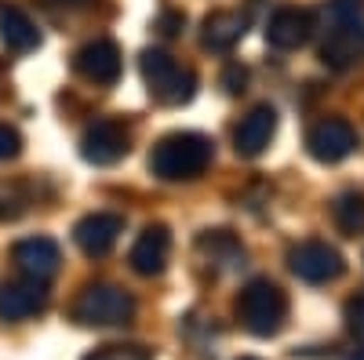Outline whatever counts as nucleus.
<instances>
[{"instance_id": "f257e3e1", "label": "nucleus", "mask_w": 364, "mask_h": 360, "mask_svg": "<svg viewBox=\"0 0 364 360\" xmlns=\"http://www.w3.org/2000/svg\"><path fill=\"white\" fill-rule=\"evenodd\" d=\"M211 160H215V142L200 131H171L157 138V146L149 149V171L161 182H190L200 178Z\"/></svg>"}, {"instance_id": "f03ea898", "label": "nucleus", "mask_w": 364, "mask_h": 360, "mask_svg": "<svg viewBox=\"0 0 364 360\" xmlns=\"http://www.w3.org/2000/svg\"><path fill=\"white\" fill-rule=\"evenodd\" d=\"M328 29L321 40V62L328 70H353L364 62V18L357 0H331L324 8Z\"/></svg>"}, {"instance_id": "7ed1b4c3", "label": "nucleus", "mask_w": 364, "mask_h": 360, "mask_svg": "<svg viewBox=\"0 0 364 360\" xmlns=\"http://www.w3.org/2000/svg\"><path fill=\"white\" fill-rule=\"evenodd\" d=\"M139 73H142V84L149 99L157 106H186L193 95H197V73L190 66H182L175 55L161 51V48H146L139 55Z\"/></svg>"}, {"instance_id": "20e7f679", "label": "nucleus", "mask_w": 364, "mask_h": 360, "mask_svg": "<svg viewBox=\"0 0 364 360\" xmlns=\"http://www.w3.org/2000/svg\"><path fill=\"white\" fill-rule=\"evenodd\" d=\"M237 320L248 335L255 339H273L288 320V295L281 291V284H273L266 277L248 280L237 295Z\"/></svg>"}, {"instance_id": "39448f33", "label": "nucleus", "mask_w": 364, "mask_h": 360, "mask_svg": "<svg viewBox=\"0 0 364 360\" xmlns=\"http://www.w3.org/2000/svg\"><path fill=\"white\" fill-rule=\"evenodd\" d=\"M132 317H135L132 291L109 280L84 284L73 302V320L84 327H120V324H132Z\"/></svg>"}, {"instance_id": "423d86ee", "label": "nucleus", "mask_w": 364, "mask_h": 360, "mask_svg": "<svg viewBox=\"0 0 364 360\" xmlns=\"http://www.w3.org/2000/svg\"><path fill=\"white\" fill-rule=\"evenodd\" d=\"M288 269L306 280V284H331L339 280L346 273V258L336 244H328V240H299V244H291L288 251Z\"/></svg>"}, {"instance_id": "0eeeda50", "label": "nucleus", "mask_w": 364, "mask_h": 360, "mask_svg": "<svg viewBox=\"0 0 364 360\" xmlns=\"http://www.w3.org/2000/svg\"><path fill=\"white\" fill-rule=\"evenodd\" d=\"M132 149V128L120 116H102L95 124H87L80 135V157L95 168H109L124 160Z\"/></svg>"}, {"instance_id": "6e6552de", "label": "nucleus", "mask_w": 364, "mask_h": 360, "mask_svg": "<svg viewBox=\"0 0 364 360\" xmlns=\"http://www.w3.org/2000/svg\"><path fill=\"white\" fill-rule=\"evenodd\" d=\"M357 149V128L346 116H321L306 131V153L317 164H339Z\"/></svg>"}, {"instance_id": "1a4fd4ad", "label": "nucleus", "mask_w": 364, "mask_h": 360, "mask_svg": "<svg viewBox=\"0 0 364 360\" xmlns=\"http://www.w3.org/2000/svg\"><path fill=\"white\" fill-rule=\"evenodd\" d=\"M120 70H124V55H120V48L109 37L87 40L73 55V73L84 77L87 84H95V87H113L120 80Z\"/></svg>"}, {"instance_id": "9d476101", "label": "nucleus", "mask_w": 364, "mask_h": 360, "mask_svg": "<svg viewBox=\"0 0 364 360\" xmlns=\"http://www.w3.org/2000/svg\"><path fill=\"white\" fill-rule=\"evenodd\" d=\"M11 262L22 277L48 284L58 273V266H63V251H58V244L51 236H22L11 248Z\"/></svg>"}, {"instance_id": "9b49d317", "label": "nucleus", "mask_w": 364, "mask_h": 360, "mask_svg": "<svg viewBox=\"0 0 364 360\" xmlns=\"http://www.w3.org/2000/svg\"><path fill=\"white\" fill-rule=\"evenodd\" d=\"M120 233H124V215L117 212H91L73 226V244L87 255V258H102L117 248Z\"/></svg>"}, {"instance_id": "f8f14e48", "label": "nucleus", "mask_w": 364, "mask_h": 360, "mask_svg": "<svg viewBox=\"0 0 364 360\" xmlns=\"http://www.w3.org/2000/svg\"><path fill=\"white\" fill-rule=\"evenodd\" d=\"M273 135H277V109L273 106H255L248 109L245 116H240V124L233 128V149H237V157H245V160H255L262 157Z\"/></svg>"}, {"instance_id": "ddd939ff", "label": "nucleus", "mask_w": 364, "mask_h": 360, "mask_svg": "<svg viewBox=\"0 0 364 360\" xmlns=\"http://www.w3.org/2000/svg\"><path fill=\"white\" fill-rule=\"evenodd\" d=\"M168 258H171V233L164 222H149L132 244V269L139 277H161L168 269Z\"/></svg>"}, {"instance_id": "4468645a", "label": "nucleus", "mask_w": 364, "mask_h": 360, "mask_svg": "<svg viewBox=\"0 0 364 360\" xmlns=\"http://www.w3.org/2000/svg\"><path fill=\"white\" fill-rule=\"evenodd\" d=\"M314 37V15L306 8H277L266 18V44L277 51H295Z\"/></svg>"}, {"instance_id": "2eb2a0df", "label": "nucleus", "mask_w": 364, "mask_h": 360, "mask_svg": "<svg viewBox=\"0 0 364 360\" xmlns=\"http://www.w3.org/2000/svg\"><path fill=\"white\" fill-rule=\"evenodd\" d=\"M48 306V288L37 284V280H8V284H0V320H29V317H37L41 310Z\"/></svg>"}, {"instance_id": "dca6fc26", "label": "nucleus", "mask_w": 364, "mask_h": 360, "mask_svg": "<svg viewBox=\"0 0 364 360\" xmlns=\"http://www.w3.org/2000/svg\"><path fill=\"white\" fill-rule=\"evenodd\" d=\"M248 33V15L245 11H233V8H219L211 11L200 22V48L204 51H233Z\"/></svg>"}, {"instance_id": "f3484780", "label": "nucleus", "mask_w": 364, "mask_h": 360, "mask_svg": "<svg viewBox=\"0 0 364 360\" xmlns=\"http://www.w3.org/2000/svg\"><path fill=\"white\" fill-rule=\"evenodd\" d=\"M197 255L211 266L219 269V273H230V269L245 266V244L230 233V229H208L197 236Z\"/></svg>"}, {"instance_id": "a211bd4d", "label": "nucleus", "mask_w": 364, "mask_h": 360, "mask_svg": "<svg viewBox=\"0 0 364 360\" xmlns=\"http://www.w3.org/2000/svg\"><path fill=\"white\" fill-rule=\"evenodd\" d=\"M0 44H4L8 51H15V55L37 51L41 48V29L22 8L0 4Z\"/></svg>"}, {"instance_id": "6ab92c4d", "label": "nucleus", "mask_w": 364, "mask_h": 360, "mask_svg": "<svg viewBox=\"0 0 364 360\" xmlns=\"http://www.w3.org/2000/svg\"><path fill=\"white\" fill-rule=\"evenodd\" d=\"M331 219H336V226H339L346 236L364 233V193H357V190L339 193L336 204H331Z\"/></svg>"}, {"instance_id": "aec40b11", "label": "nucleus", "mask_w": 364, "mask_h": 360, "mask_svg": "<svg viewBox=\"0 0 364 360\" xmlns=\"http://www.w3.org/2000/svg\"><path fill=\"white\" fill-rule=\"evenodd\" d=\"M84 360H154V349L139 342H109V346H95Z\"/></svg>"}, {"instance_id": "412c9836", "label": "nucleus", "mask_w": 364, "mask_h": 360, "mask_svg": "<svg viewBox=\"0 0 364 360\" xmlns=\"http://www.w3.org/2000/svg\"><path fill=\"white\" fill-rule=\"evenodd\" d=\"M346 332L357 339V342H364V291L360 295H353L350 302H346Z\"/></svg>"}, {"instance_id": "4be33fe9", "label": "nucleus", "mask_w": 364, "mask_h": 360, "mask_svg": "<svg viewBox=\"0 0 364 360\" xmlns=\"http://www.w3.org/2000/svg\"><path fill=\"white\" fill-rule=\"evenodd\" d=\"M22 153V135L11 124H0V160H15Z\"/></svg>"}, {"instance_id": "5701e85b", "label": "nucleus", "mask_w": 364, "mask_h": 360, "mask_svg": "<svg viewBox=\"0 0 364 360\" xmlns=\"http://www.w3.org/2000/svg\"><path fill=\"white\" fill-rule=\"evenodd\" d=\"M245 84H248V70H245V66L233 62V66L223 73V87H226L230 95H240V92H245Z\"/></svg>"}, {"instance_id": "b1692460", "label": "nucleus", "mask_w": 364, "mask_h": 360, "mask_svg": "<svg viewBox=\"0 0 364 360\" xmlns=\"http://www.w3.org/2000/svg\"><path fill=\"white\" fill-rule=\"evenodd\" d=\"M51 4H58V8H70V11H84V8L95 4V0H51Z\"/></svg>"}, {"instance_id": "393cba45", "label": "nucleus", "mask_w": 364, "mask_h": 360, "mask_svg": "<svg viewBox=\"0 0 364 360\" xmlns=\"http://www.w3.org/2000/svg\"><path fill=\"white\" fill-rule=\"evenodd\" d=\"M346 360H364V349H357V353H350Z\"/></svg>"}, {"instance_id": "a878e982", "label": "nucleus", "mask_w": 364, "mask_h": 360, "mask_svg": "<svg viewBox=\"0 0 364 360\" xmlns=\"http://www.w3.org/2000/svg\"><path fill=\"white\" fill-rule=\"evenodd\" d=\"M240 360H255V356H240Z\"/></svg>"}]
</instances>
